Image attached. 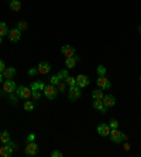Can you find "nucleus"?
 I'll return each mask as SVG.
<instances>
[{"mask_svg": "<svg viewBox=\"0 0 141 157\" xmlns=\"http://www.w3.org/2000/svg\"><path fill=\"white\" fill-rule=\"evenodd\" d=\"M9 34V27H7V24L6 23H0V36L2 37H4V36H7Z\"/></svg>", "mask_w": 141, "mask_h": 157, "instance_id": "obj_23", "label": "nucleus"}, {"mask_svg": "<svg viewBox=\"0 0 141 157\" xmlns=\"http://www.w3.org/2000/svg\"><path fill=\"white\" fill-rule=\"evenodd\" d=\"M16 27H17L18 30H21V31H23V30H25L27 27H28V24H27V21L21 20V21H18V23H17V26H16Z\"/></svg>", "mask_w": 141, "mask_h": 157, "instance_id": "obj_28", "label": "nucleus"}, {"mask_svg": "<svg viewBox=\"0 0 141 157\" xmlns=\"http://www.w3.org/2000/svg\"><path fill=\"white\" fill-rule=\"evenodd\" d=\"M123 136H124L123 132H119L117 129H110V135H109V137H110V140H112L113 143H116V144L121 143L123 142Z\"/></svg>", "mask_w": 141, "mask_h": 157, "instance_id": "obj_3", "label": "nucleus"}, {"mask_svg": "<svg viewBox=\"0 0 141 157\" xmlns=\"http://www.w3.org/2000/svg\"><path fill=\"white\" fill-rule=\"evenodd\" d=\"M124 150H126V151H128V150H130V146H128V143H126V144H124Z\"/></svg>", "mask_w": 141, "mask_h": 157, "instance_id": "obj_38", "label": "nucleus"}, {"mask_svg": "<svg viewBox=\"0 0 141 157\" xmlns=\"http://www.w3.org/2000/svg\"><path fill=\"white\" fill-rule=\"evenodd\" d=\"M92 96H93V99H99V101H102L103 96H105V94H103V91L99 88V89H93V91H92Z\"/></svg>", "mask_w": 141, "mask_h": 157, "instance_id": "obj_21", "label": "nucleus"}, {"mask_svg": "<svg viewBox=\"0 0 141 157\" xmlns=\"http://www.w3.org/2000/svg\"><path fill=\"white\" fill-rule=\"evenodd\" d=\"M0 82H3V74L0 72Z\"/></svg>", "mask_w": 141, "mask_h": 157, "instance_id": "obj_39", "label": "nucleus"}, {"mask_svg": "<svg viewBox=\"0 0 141 157\" xmlns=\"http://www.w3.org/2000/svg\"><path fill=\"white\" fill-rule=\"evenodd\" d=\"M98 133L100 136H103V137H107V136L110 135V126L105 124V123H100L98 126Z\"/></svg>", "mask_w": 141, "mask_h": 157, "instance_id": "obj_14", "label": "nucleus"}, {"mask_svg": "<svg viewBox=\"0 0 141 157\" xmlns=\"http://www.w3.org/2000/svg\"><path fill=\"white\" fill-rule=\"evenodd\" d=\"M31 96H33L34 101H38L41 98V92L40 91H31Z\"/></svg>", "mask_w": 141, "mask_h": 157, "instance_id": "obj_31", "label": "nucleus"}, {"mask_svg": "<svg viewBox=\"0 0 141 157\" xmlns=\"http://www.w3.org/2000/svg\"><path fill=\"white\" fill-rule=\"evenodd\" d=\"M140 82H141V75H140Z\"/></svg>", "mask_w": 141, "mask_h": 157, "instance_id": "obj_42", "label": "nucleus"}, {"mask_svg": "<svg viewBox=\"0 0 141 157\" xmlns=\"http://www.w3.org/2000/svg\"><path fill=\"white\" fill-rule=\"evenodd\" d=\"M38 74H41V75H47L48 72L51 71V64L50 62H45V61H43V62H40L38 64Z\"/></svg>", "mask_w": 141, "mask_h": 157, "instance_id": "obj_11", "label": "nucleus"}, {"mask_svg": "<svg viewBox=\"0 0 141 157\" xmlns=\"http://www.w3.org/2000/svg\"><path fill=\"white\" fill-rule=\"evenodd\" d=\"M16 94L18 95V98L24 99V101H27V99L31 96V89L27 86H24V85H21V86H17V89H16Z\"/></svg>", "mask_w": 141, "mask_h": 157, "instance_id": "obj_4", "label": "nucleus"}, {"mask_svg": "<svg viewBox=\"0 0 141 157\" xmlns=\"http://www.w3.org/2000/svg\"><path fill=\"white\" fill-rule=\"evenodd\" d=\"M109 126H110V129H117L119 128V122H117L116 119H112L110 123H109Z\"/></svg>", "mask_w": 141, "mask_h": 157, "instance_id": "obj_32", "label": "nucleus"}, {"mask_svg": "<svg viewBox=\"0 0 141 157\" xmlns=\"http://www.w3.org/2000/svg\"><path fill=\"white\" fill-rule=\"evenodd\" d=\"M7 146H9V147H11L13 150H17V147H18V146H17V143H16V142H11V140L7 143Z\"/></svg>", "mask_w": 141, "mask_h": 157, "instance_id": "obj_34", "label": "nucleus"}, {"mask_svg": "<svg viewBox=\"0 0 141 157\" xmlns=\"http://www.w3.org/2000/svg\"><path fill=\"white\" fill-rule=\"evenodd\" d=\"M93 108L96 110H99V112H102V113H106V112H107V108H106V106L103 105V102H102V101H99V99H95Z\"/></svg>", "mask_w": 141, "mask_h": 157, "instance_id": "obj_16", "label": "nucleus"}, {"mask_svg": "<svg viewBox=\"0 0 141 157\" xmlns=\"http://www.w3.org/2000/svg\"><path fill=\"white\" fill-rule=\"evenodd\" d=\"M4 68H6V64H4V61H2V59H0V72H3Z\"/></svg>", "mask_w": 141, "mask_h": 157, "instance_id": "obj_37", "label": "nucleus"}, {"mask_svg": "<svg viewBox=\"0 0 141 157\" xmlns=\"http://www.w3.org/2000/svg\"><path fill=\"white\" fill-rule=\"evenodd\" d=\"M11 154H13V149H11V147H9L7 144H3V146L0 147V156L10 157Z\"/></svg>", "mask_w": 141, "mask_h": 157, "instance_id": "obj_17", "label": "nucleus"}, {"mask_svg": "<svg viewBox=\"0 0 141 157\" xmlns=\"http://www.w3.org/2000/svg\"><path fill=\"white\" fill-rule=\"evenodd\" d=\"M61 52L65 55L66 58H69V57H73V55H75V48H73L72 45H64V47L61 48Z\"/></svg>", "mask_w": 141, "mask_h": 157, "instance_id": "obj_15", "label": "nucleus"}, {"mask_svg": "<svg viewBox=\"0 0 141 157\" xmlns=\"http://www.w3.org/2000/svg\"><path fill=\"white\" fill-rule=\"evenodd\" d=\"M9 101H10V103L11 105H17V102H18V95L17 94H9Z\"/></svg>", "mask_w": 141, "mask_h": 157, "instance_id": "obj_24", "label": "nucleus"}, {"mask_svg": "<svg viewBox=\"0 0 141 157\" xmlns=\"http://www.w3.org/2000/svg\"><path fill=\"white\" fill-rule=\"evenodd\" d=\"M0 142L3 143V144H7V143L10 142V133H9L7 130H3L0 133Z\"/></svg>", "mask_w": 141, "mask_h": 157, "instance_id": "obj_19", "label": "nucleus"}, {"mask_svg": "<svg viewBox=\"0 0 141 157\" xmlns=\"http://www.w3.org/2000/svg\"><path fill=\"white\" fill-rule=\"evenodd\" d=\"M96 84H98V86L100 88V89H110V88H112V82H110L105 75H99Z\"/></svg>", "mask_w": 141, "mask_h": 157, "instance_id": "obj_6", "label": "nucleus"}, {"mask_svg": "<svg viewBox=\"0 0 141 157\" xmlns=\"http://www.w3.org/2000/svg\"><path fill=\"white\" fill-rule=\"evenodd\" d=\"M24 109L28 110V112L34 110V102H31V101H25L24 102Z\"/></svg>", "mask_w": 141, "mask_h": 157, "instance_id": "obj_26", "label": "nucleus"}, {"mask_svg": "<svg viewBox=\"0 0 141 157\" xmlns=\"http://www.w3.org/2000/svg\"><path fill=\"white\" fill-rule=\"evenodd\" d=\"M9 6H10V9L13 11H18L21 9V2H20V0H10V4H9Z\"/></svg>", "mask_w": 141, "mask_h": 157, "instance_id": "obj_20", "label": "nucleus"}, {"mask_svg": "<svg viewBox=\"0 0 141 157\" xmlns=\"http://www.w3.org/2000/svg\"><path fill=\"white\" fill-rule=\"evenodd\" d=\"M44 88H45V84H44L43 81H38V82H33L30 89L31 91H44Z\"/></svg>", "mask_w": 141, "mask_h": 157, "instance_id": "obj_18", "label": "nucleus"}, {"mask_svg": "<svg viewBox=\"0 0 141 157\" xmlns=\"http://www.w3.org/2000/svg\"><path fill=\"white\" fill-rule=\"evenodd\" d=\"M106 67L105 65H99L98 68H96V72H98V75H106Z\"/></svg>", "mask_w": 141, "mask_h": 157, "instance_id": "obj_29", "label": "nucleus"}, {"mask_svg": "<svg viewBox=\"0 0 141 157\" xmlns=\"http://www.w3.org/2000/svg\"><path fill=\"white\" fill-rule=\"evenodd\" d=\"M2 74H3V77L6 78V79H13L14 75L17 74V70H16L14 67H6Z\"/></svg>", "mask_w": 141, "mask_h": 157, "instance_id": "obj_10", "label": "nucleus"}, {"mask_svg": "<svg viewBox=\"0 0 141 157\" xmlns=\"http://www.w3.org/2000/svg\"><path fill=\"white\" fill-rule=\"evenodd\" d=\"M44 95L47 96L50 101H54V99L57 98V95H58L57 86H55V85H52V84L45 85V88H44Z\"/></svg>", "mask_w": 141, "mask_h": 157, "instance_id": "obj_1", "label": "nucleus"}, {"mask_svg": "<svg viewBox=\"0 0 141 157\" xmlns=\"http://www.w3.org/2000/svg\"><path fill=\"white\" fill-rule=\"evenodd\" d=\"M2 43H3V37L0 36V44H2Z\"/></svg>", "mask_w": 141, "mask_h": 157, "instance_id": "obj_40", "label": "nucleus"}, {"mask_svg": "<svg viewBox=\"0 0 141 157\" xmlns=\"http://www.w3.org/2000/svg\"><path fill=\"white\" fill-rule=\"evenodd\" d=\"M55 86H57V91H58L59 94H64V92H66V84H65V81H59V82L55 85Z\"/></svg>", "mask_w": 141, "mask_h": 157, "instance_id": "obj_22", "label": "nucleus"}, {"mask_svg": "<svg viewBox=\"0 0 141 157\" xmlns=\"http://www.w3.org/2000/svg\"><path fill=\"white\" fill-rule=\"evenodd\" d=\"M102 102H103V105H105L106 108H112V106L116 105V98L113 95H105L103 99H102Z\"/></svg>", "mask_w": 141, "mask_h": 157, "instance_id": "obj_12", "label": "nucleus"}, {"mask_svg": "<svg viewBox=\"0 0 141 157\" xmlns=\"http://www.w3.org/2000/svg\"><path fill=\"white\" fill-rule=\"evenodd\" d=\"M7 37H9V40H10L11 43H17V41L21 38V30H18L17 27H14V29L9 30Z\"/></svg>", "mask_w": 141, "mask_h": 157, "instance_id": "obj_5", "label": "nucleus"}, {"mask_svg": "<svg viewBox=\"0 0 141 157\" xmlns=\"http://www.w3.org/2000/svg\"><path fill=\"white\" fill-rule=\"evenodd\" d=\"M51 157H62V153L59 150H54V151L51 153Z\"/></svg>", "mask_w": 141, "mask_h": 157, "instance_id": "obj_35", "label": "nucleus"}, {"mask_svg": "<svg viewBox=\"0 0 141 157\" xmlns=\"http://www.w3.org/2000/svg\"><path fill=\"white\" fill-rule=\"evenodd\" d=\"M80 94H82V91H80V88L78 86V85L69 86V89H68V98H69V101H72V102L78 101V99L80 98Z\"/></svg>", "mask_w": 141, "mask_h": 157, "instance_id": "obj_2", "label": "nucleus"}, {"mask_svg": "<svg viewBox=\"0 0 141 157\" xmlns=\"http://www.w3.org/2000/svg\"><path fill=\"white\" fill-rule=\"evenodd\" d=\"M16 89H17V86H16V82L13 79H6L3 84V91L6 92V94H13V92H16Z\"/></svg>", "mask_w": 141, "mask_h": 157, "instance_id": "obj_7", "label": "nucleus"}, {"mask_svg": "<svg viewBox=\"0 0 141 157\" xmlns=\"http://www.w3.org/2000/svg\"><path fill=\"white\" fill-rule=\"evenodd\" d=\"M65 84L68 85V86H73V85H76V78L69 77V75H68V78L65 79Z\"/></svg>", "mask_w": 141, "mask_h": 157, "instance_id": "obj_27", "label": "nucleus"}, {"mask_svg": "<svg viewBox=\"0 0 141 157\" xmlns=\"http://www.w3.org/2000/svg\"><path fill=\"white\" fill-rule=\"evenodd\" d=\"M59 82V78H58V75L55 74V75H52V77L50 78V84H52V85H57Z\"/></svg>", "mask_w": 141, "mask_h": 157, "instance_id": "obj_30", "label": "nucleus"}, {"mask_svg": "<svg viewBox=\"0 0 141 157\" xmlns=\"http://www.w3.org/2000/svg\"><path fill=\"white\" fill-rule=\"evenodd\" d=\"M76 85H78L80 89L87 86V85H89V77H87V75H83V74L78 75V77H76Z\"/></svg>", "mask_w": 141, "mask_h": 157, "instance_id": "obj_9", "label": "nucleus"}, {"mask_svg": "<svg viewBox=\"0 0 141 157\" xmlns=\"http://www.w3.org/2000/svg\"><path fill=\"white\" fill-rule=\"evenodd\" d=\"M38 153V144L35 142H28L25 146V154L27 156H35Z\"/></svg>", "mask_w": 141, "mask_h": 157, "instance_id": "obj_8", "label": "nucleus"}, {"mask_svg": "<svg viewBox=\"0 0 141 157\" xmlns=\"http://www.w3.org/2000/svg\"><path fill=\"white\" fill-rule=\"evenodd\" d=\"M38 74V68H30L28 70V75L30 77H34V75H37Z\"/></svg>", "mask_w": 141, "mask_h": 157, "instance_id": "obj_33", "label": "nucleus"}, {"mask_svg": "<svg viewBox=\"0 0 141 157\" xmlns=\"http://www.w3.org/2000/svg\"><path fill=\"white\" fill-rule=\"evenodd\" d=\"M80 59V57L79 55H73V57H69V58H66L65 59V67L66 68H71V70H72V68H75V65H76V62L79 61Z\"/></svg>", "mask_w": 141, "mask_h": 157, "instance_id": "obj_13", "label": "nucleus"}, {"mask_svg": "<svg viewBox=\"0 0 141 157\" xmlns=\"http://www.w3.org/2000/svg\"><path fill=\"white\" fill-rule=\"evenodd\" d=\"M138 30H140V34H141V24H140V27H138Z\"/></svg>", "mask_w": 141, "mask_h": 157, "instance_id": "obj_41", "label": "nucleus"}, {"mask_svg": "<svg viewBox=\"0 0 141 157\" xmlns=\"http://www.w3.org/2000/svg\"><path fill=\"white\" fill-rule=\"evenodd\" d=\"M57 75H58V78H59V81H65L66 78H68V70H61L59 71L58 74H57Z\"/></svg>", "mask_w": 141, "mask_h": 157, "instance_id": "obj_25", "label": "nucleus"}, {"mask_svg": "<svg viewBox=\"0 0 141 157\" xmlns=\"http://www.w3.org/2000/svg\"><path fill=\"white\" fill-rule=\"evenodd\" d=\"M34 140H35V135H34V133H30V135L27 136V143H28V142H34Z\"/></svg>", "mask_w": 141, "mask_h": 157, "instance_id": "obj_36", "label": "nucleus"}]
</instances>
